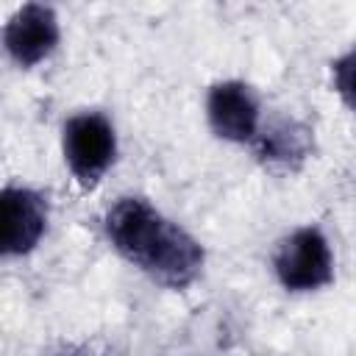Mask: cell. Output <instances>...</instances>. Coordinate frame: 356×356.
Masks as SVG:
<instances>
[{
  "label": "cell",
  "mask_w": 356,
  "mask_h": 356,
  "mask_svg": "<svg viewBox=\"0 0 356 356\" xmlns=\"http://www.w3.org/2000/svg\"><path fill=\"white\" fill-rule=\"evenodd\" d=\"M206 120L217 139L250 145L261 128V103L245 81H217L206 95Z\"/></svg>",
  "instance_id": "obj_4"
},
{
  "label": "cell",
  "mask_w": 356,
  "mask_h": 356,
  "mask_svg": "<svg viewBox=\"0 0 356 356\" xmlns=\"http://www.w3.org/2000/svg\"><path fill=\"white\" fill-rule=\"evenodd\" d=\"M103 231L128 264L167 289H186L203 273V245L145 197H120L106 211Z\"/></svg>",
  "instance_id": "obj_1"
},
{
  "label": "cell",
  "mask_w": 356,
  "mask_h": 356,
  "mask_svg": "<svg viewBox=\"0 0 356 356\" xmlns=\"http://www.w3.org/2000/svg\"><path fill=\"white\" fill-rule=\"evenodd\" d=\"M314 131L295 117H273L261 122L253 145L256 161L270 172H298L314 150Z\"/></svg>",
  "instance_id": "obj_7"
},
{
  "label": "cell",
  "mask_w": 356,
  "mask_h": 356,
  "mask_svg": "<svg viewBox=\"0 0 356 356\" xmlns=\"http://www.w3.org/2000/svg\"><path fill=\"white\" fill-rule=\"evenodd\" d=\"M58 39H61L58 17L44 3H25L8 17L3 28L6 53L22 70H33L36 64L47 61L58 47Z\"/></svg>",
  "instance_id": "obj_5"
},
{
  "label": "cell",
  "mask_w": 356,
  "mask_h": 356,
  "mask_svg": "<svg viewBox=\"0 0 356 356\" xmlns=\"http://www.w3.org/2000/svg\"><path fill=\"white\" fill-rule=\"evenodd\" d=\"M47 200L22 184L3 189V256H28L47 231Z\"/></svg>",
  "instance_id": "obj_6"
},
{
  "label": "cell",
  "mask_w": 356,
  "mask_h": 356,
  "mask_svg": "<svg viewBox=\"0 0 356 356\" xmlns=\"http://www.w3.org/2000/svg\"><path fill=\"white\" fill-rule=\"evenodd\" d=\"M67 356H83V353H67Z\"/></svg>",
  "instance_id": "obj_9"
},
{
  "label": "cell",
  "mask_w": 356,
  "mask_h": 356,
  "mask_svg": "<svg viewBox=\"0 0 356 356\" xmlns=\"http://www.w3.org/2000/svg\"><path fill=\"white\" fill-rule=\"evenodd\" d=\"M331 81H334V92L339 95L345 108H350L356 114V44L348 47L339 58H334Z\"/></svg>",
  "instance_id": "obj_8"
},
{
  "label": "cell",
  "mask_w": 356,
  "mask_h": 356,
  "mask_svg": "<svg viewBox=\"0 0 356 356\" xmlns=\"http://www.w3.org/2000/svg\"><path fill=\"white\" fill-rule=\"evenodd\" d=\"M64 164L81 189H95L117 161V131L103 111L72 114L61 128Z\"/></svg>",
  "instance_id": "obj_2"
},
{
  "label": "cell",
  "mask_w": 356,
  "mask_h": 356,
  "mask_svg": "<svg viewBox=\"0 0 356 356\" xmlns=\"http://www.w3.org/2000/svg\"><path fill=\"white\" fill-rule=\"evenodd\" d=\"M273 270L286 292H317L334 281V253L317 225L289 231L273 256Z\"/></svg>",
  "instance_id": "obj_3"
}]
</instances>
